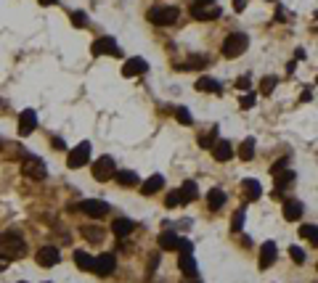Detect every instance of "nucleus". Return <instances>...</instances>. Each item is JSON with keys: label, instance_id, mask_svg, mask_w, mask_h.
I'll use <instances>...</instances> for the list:
<instances>
[{"label": "nucleus", "instance_id": "1", "mask_svg": "<svg viewBox=\"0 0 318 283\" xmlns=\"http://www.w3.org/2000/svg\"><path fill=\"white\" fill-rule=\"evenodd\" d=\"M146 19L151 24H157V27H170V24H175L180 19V11L175 5H154L146 14Z\"/></svg>", "mask_w": 318, "mask_h": 283}, {"label": "nucleus", "instance_id": "2", "mask_svg": "<svg viewBox=\"0 0 318 283\" xmlns=\"http://www.w3.org/2000/svg\"><path fill=\"white\" fill-rule=\"evenodd\" d=\"M249 48V37L244 35V32H233V35H228L223 40V56L225 58H236V56H242L244 50Z\"/></svg>", "mask_w": 318, "mask_h": 283}, {"label": "nucleus", "instance_id": "3", "mask_svg": "<svg viewBox=\"0 0 318 283\" xmlns=\"http://www.w3.org/2000/svg\"><path fill=\"white\" fill-rule=\"evenodd\" d=\"M27 252V246H24V241L19 238L16 230H8V233L0 236V254L3 257H22Z\"/></svg>", "mask_w": 318, "mask_h": 283}, {"label": "nucleus", "instance_id": "4", "mask_svg": "<svg viewBox=\"0 0 318 283\" xmlns=\"http://www.w3.org/2000/svg\"><path fill=\"white\" fill-rule=\"evenodd\" d=\"M77 212H82V214L93 217V220H101V217H106V214H109V204H106V201H101V199H85V201L77 204Z\"/></svg>", "mask_w": 318, "mask_h": 283}, {"label": "nucleus", "instance_id": "5", "mask_svg": "<svg viewBox=\"0 0 318 283\" xmlns=\"http://www.w3.org/2000/svg\"><path fill=\"white\" fill-rule=\"evenodd\" d=\"M90 162V143L82 141L80 146H74L72 151H69L67 156V167L69 169H77V167H85V164Z\"/></svg>", "mask_w": 318, "mask_h": 283}, {"label": "nucleus", "instance_id": "6", "mask_svg": "<svg viewBox=\"0 0 318 283\" xmlns=\"http://www.w3.org/2000/svg\"><path fill=\"white\" fill-rule=\"evenodd\" d=\"M90 53H93V56H117V58H120L122 48L117 45L114 37H98V40L90 45Z\"/></svg>", "mask_w": 318, "mask_h": 283}, {"label": "nucleus", "instance_id": "7", "mask_svg": "<svg viewBox=\"0 0 318 283\" xmlns=\"http://www.w3.org/2000/svg\"><path fill=\"white\" fill-rule=\"evenodd\" d=\"M22 169H24V175L32 177V180H45L48 177V169H45V162L43 159H37V156H24V164H22Z\"/></svg>", "mask_w": 318, "mask_h": 283}, {"label": "nucleus", "instance_id": "8", "mask_svg": "<svg viewBox=\"0 0 318 283\" xmlns=\"http://www.w3.org/2000/svg\"><path fill=\"white\" fill-rule=\"evenodd\" d=\"M114 172H117V164H114L112 156H101V159H96V164H93V177H96L98 183L112 180Z\"/></svg>", "mask_w": 318, "mask_h": 283}, {"label": "nucleus", "instance_id": "9", "mask_svg": "<svg viewBox=\"0 0 318 283\" xmlns=\"http://www.w3.org/2000/svg\"><path fill=\"white\" fill-rule=\"evenodd\" d=\"M223 11L218 8L215 3H194L191 5V16L196 19V22H210V19H218Z\"/></svg>", "mask_w": 318, "mask_h": 283}, {"label": "nucleus", "instance_id": "10", "mask_svg": "<svg viewBox=\"0 0 318 283\" xmlns=\"http://www.w3.org/2000/svg\"><path fill=\"white\" fill-rule=\"evenodd\" d=\"M37 130V114L32 109H24L22 114H19V135L27 138Z\"/></svg>", "mask_w": 318, "mask_h": 283}, {"label": "nucleus", "instance_id": "11", "mask_svg": "<svg viewBox=\"0 0 318 283\" xmlns=\"http://www.w3.org/2000/svg\"><path fill=\"white\" fill-rule=\"evenodd\" d=\"M114 267H117V259H114V254H109V252H106V254H98V257H96V262H93L96 275H101V278L112 275Z\"/></svg>", "mask_w": 318, "mask_h": 283}, {"label": "nucleus", "instance_id": "12", "mask_svg": "<svg viewBox=\"0 0 318 283\" xmlns=\"http://www.w3.org/2000/svg\"><path fill=\"white\" fill-rule=\"evenodd\" d=\"M35 262H37L40 267H53V265H58V262H61V254H58L56 246H43L40 252L35 254Z\"/></svg>", "mask_w": 318, "mask_h": 283}, {"label": "nucleus", "instance_id": "13", "mask_svg": "<svg viewBox=\"0 0 318 283\" xmlns=\"http://www.w3.org/2000/svg\"><path fill=\"white\" fill-rule=\"evenodd\" d=\"M146 71H148V64H146V58H141V56H133L122 64V74L125 77H138V74H146Z\"/></svg>", "mask_w": 318, "mask_h": 283}, {"label": "nucleus", "instance_id": "14", "mask_svg": "<svg viewBox=\"0 0 318 283\" xmlns=\"http://www.w3.org/2000/svg\"><path fill=\"white\" fill-rule=\"evenodd\" d=\"M273 262H276V243L265 241L260 246V259H257V265H260V270H268Z\"/></svg>", "mask_w": 318, "mask_h": 283}, {"label": "nucleus", "instance_id": "15", "mask_svg": "<svg viewBox=\"0 0 318 283\" xmlns=\"http://www.w3.org/2000/svg\"><path fill=\"white\" fill-rule=\"evenodd\" d=\"M178 267H180V273L186 275V278H196V259L191 257V252H180L178 257Z\"/></svg>", "mask_w": 318, "mask_h": 283}, {"label": "nucleus", "instance_id": "16", "mask_svg": "<svg viewBox=\"0 0 318 283\" xmlns=\"http://www.w3.org/2000/svg\"><path fill=\"white\" fill-rule=\"evenodd\" d=\"M210 151H212V156H215V162H231L233 159V146L228 141H215V146Z\"/></svg>", "mask_w": 318, "mask_h": 283}, {"label": "nucleus", "instance_id": "17", "mask_svg": "<svg viewBox=\"0 0 318 283\" xmlns=\"http://www.w3.org/2000/svg\"><path fill=\"white\" fill-rule=\"evenodd\" d=\"M112 230H114L117 238H127V236L135 230V222L127 220V217H117V220L112 222Z\"/></svg>", "mask_w": 318, "mask_h": 283}, {"label": "nucleus", "instance_id": "18", "mask_svg": "<svg viewBox=\"0 0 318 283\" xmlns=\"http://www.w3.org/2000/svg\"><path fill=\"white\" fill-rule=\"evenodd\" d=\"M162 188H165V177H162V175H151L148 180H144L141 193H144V196H154V193H159Z\"/></svg>", "mask_w": 318, "mask_h": 283}, {"label": "nucleus", "instance_id": "19", "mask_svg": "<svg viewBox=\"0 0 318 283\" xmlns=\"http://www.w3.org/2000/svg\"><path fill=\"white\" fill-rule=\"evenodd\" d=\"M196 90H199V93H215V95L223 93L220 82L212 80V77H199V80H196Z\"/></svg>", "mask_w": 318, "mask_h": 283}, {"label": "nucleus", "instance_id": "20", "mask_svg": "<svg viewBox=\"0 0 318 283\" xmlns=\"http://www.w3.org/2000/svg\"><path fill=\"white\" fill-rule=\"evenodd\" d=\"M159 249H165V252H178L180 249L178 233H159Z\"/></svg>", "mask_w": 318, "mask_h": 283}, {"label": "nucleus", "instance_id": "21", "mask_svg": "<svg viewBox=\"0 0 318 283\" xmlns=\"http://www.w3.org/2000/svg\"><path fill=\"white\" fill-rule=\"evenodd\" d=\"M242 190L246 193V199H249V201H257V199H260V193H263V186L257 180H252V177H246V180L242 183Z\"/></svg>", "mask_w": 318, "mask_h": 283}, {"label": "nucleus", "instance_id": "22", "mask_svg": "<svg viewBox=\"0 0 318 283\" xmlns=\"http://www.w3.org/2000/svg\"><path fill=\"white\" fill-rule=\"evenodd\" d=\"M223 204H225V193L220 188H212L210 193H207V207L212 209V212H218V209H223Z\"/></svg>", "mask_w": 318, "mask_h": 283}, {"label": "nucleus", "instance_id": "23", "mask_svg": "<svg viewBox=\"0 0 318 283\" xmlns=\"http://www.w3.org/2000/svg\"><path fill=\"white\" fill-rule=\"evenodd\" d=\"M178 193H180V204H191L194 199H196V183H194V180H186L183 186L178 188Z\"/></svg>", "mask_w": 318, "mask_h": 283}, {"label": "nucleus", "instance_id": "24", "mask_svg": "<svg viewBox=\"0 0 318 283\" xmlns=\"http://www.w3.org/2000/svg\"><path fill=\"white\" fill-rule=\"evenodd\" d=\"M284 217H287L289 222L300 220L302 217V204L300 201H284Z\"/></svg>", "mask_w": 318, "mask_h": 283}, {"label": "nucleus", "instance_id": "25", "mask_svg": "<svg viewBox=\"0 0 318 283\" xmlns=\"http://www.w3.org/2000/svg\"><path fill=\"white\" fill-rule=\"evenodd\" d=\"M114 177H117V183H120V186H138V175L135 172H130V169H117L114 172Z\"/></svg>", "mask_w": 318, "mask_h": 283}, {"label": "nucleus", "instance_id": "26", "mask_svg": "<svg viewBox=\"0 0 318 283\" xmlns=\"http://www.w3.org/2000/svg\"><path fill=\"white\" fill-rule=\"evenodd\" d=\"M236 154H239V159H242V162H252V159H255V141H252V138H246L242 146H239Z\"/></svg>", "mask_w": 318, "mask_h": 283}, {"label": "nucleus", "instance_id": "27", "mask_svg": "<svg viewBox=\"0 0 318 283\" xmlns=\"http://www.w3.org/2000/svg\"><path fill=\"white\" fill-rule=\"evenodd\" d=\"M207 64H210V61H207V56H188L186 64H180L178 69H204Z\"/></svg>", "mask_w": 318, "mask_h": 283}, {"label": "nucleus", "instance_id": "28", "mask_svg": "<svg viewBox=\"0 0 318 283\" xmlns=\"http://www.w3.org/2000/svg\"><path fill=\"white\" fill-rule=\"evenodd\" d=\"M244 220H246V209H244V207H239L236 212H233V220H231V233H242Z\"/></svg>", "mask_w": 318, "mask_h": 283}, {"label": "nucleus", "instance_id": "29", "mask_svg": "<svg viewBox=\"0 0 318 283\" xmlns=\"http://www.w3.org/2000/svg\"><path fill=\"white\" fill-rule=\"evenodd\" d=\"M74 262H77V267H80V270H93L96 257H90L88 252H74Z\"/></svg>", "mask_w": 318, "mask_h": 283}, {"label": "nucleus", "instance_id": "30", "mask_svg": "<svg viewBox=\"0 0 318 283\" xmlns=\"http://www.w3.org/2000/svg\"><path fill=\"white\" fill-rule=\"evenodd\" d=\"M215 141H218V127H210L207 133L199 135V146H202V148H212V146H215Z\"/></svg>", "mask_w": 318, "mask_h": 283}, {"label": "nucleus", "instance_id": "31", "mask_svg": "<svg viewBox=\"0 0 318 283\" xmlns=\"http://www.w3.org/2000/svg\"><path fill=\"white\" fill-rule=\"evenodd\" d=\"M300 236H302V238H308L318 249V225H302L300 228Z\"/></svg>", "mask_w": 318, "mask_h": 283}, {"label": "nucleus", "instance_id": "32", "mask_svg": "<svg viewBox=\"0 0 318 283\" xmlns=\"http://www.w3.org/2000/svg\"><path fill=\"white\" fill-rule=\"evenodd\" d=\"M82 236H85L88 241H93V243H98L103 238V230L98 225H88V228H82Z\"/></svg>", "mask_w": 318, "mask_h": 283}, {"label": "nucleus", "instance_id": "33", "mask_svg": "<svg viewBox=\"0 0 318 283\" xmlns=\"http://www.w3.org/2000/svg\"><path fill=\"white\" fill-rule=\"evenodd\" d=\"M273 177H276V190H284V186H287V183L294 180V172H289V169H281V172L273 175Z\"/></svg>", "mask_w": 318, "mask_h": 283}, {"label": "nucleus", "instance_id": "34", "mask_svg": "<svg viewBox=\"0 0 318 283\" xmlns=\"http://www.w3.org/2000/svg\"><path fill=\"white\" fill-rule=\"evenodd\" d=\"M276 77H263V82H260V90H263V95H270L273 93V88H276Z\"/></svg>", "mask_w": 318, "mask_h": 283}, {"label": "nucleus", "instance_id": "35", "mask_svg": "<svg viewBox=\"0 0 318 283\" xmlns=\"http://www.w3.org/2000/svg\"><path fill=\"white\" fill-rule=\"evenodd\" d=\"M175 117H178V122H183V124H191V122H194L191 111H188L186 106H178V109H175Z\"/></svg>", "mask_w": 318, "mask_h": 283}, {"label": "nucleus", "instance_id": "36", "mask_svg": "<svg viewBox=\"0 0 318 283\" xmlns=\"http://www.w3.org/2000/svg\"><path fill=\"white\" fill-rule=\"evenodd\" d=\"M72 24L77 29H85L88 27V16L82 14V11H74V14H72Z\"/></svg>", "mask_w": 318, "mask_h": 283}, {"label": "nucleus", "instance_id": "37", "mask_svg": "<svg viewBox=\"0 0 318 283\" xmlns=\"http://www.w3.org/2000/svg\"><path fill=\"white\" fill-rule=\"evenodd\" d=\"M178 204H180V193H178V190H170V193L165 196V207L172 209V207H178Z\"/></svg>", "mask_w": 318, "mask_h": 283}, {"label": "nucleus", "instance_id": "38", "mask_svg": "<svg viewBox=\"0 0 318 283\" xmlns=\"http://www.w3.org/2000/svg\"><path fill=\"white\" fill-rule=\"evenodd\" d=\"M289 254H292V259H294L297 265H302V262H305V252H302L300 246H292V249H289Z\"/></svg>", "mask_w": 318, "mask_h": 283}, {"label": "nucleus", "instance_id": "39", "mask_svg": "<svg viewBox=\"0 0 318 283\" xmlns=\"http://www.w3.org/2000/svg\"><path fill=\"white\" fill-rule=\"evenodd\" d=\"M252 106H255V95L246 93V95L242 98V109H252Z\"/></svg>", "mask_w": 318, "mask_h": 283}, {"label": "nucleus", "instance_id": "40", "mask_svg": "<svg viewBox=\"0 0 318 283\" xmlns=\"http://www.w3.org/2000/svg\"><path fill=\"white\" fill-rule=\"evenodd\" d=\"M236 88H239V90H249V88H252V85H249V77H239V80H236Z\"/></svg>", "mask_w": 318, "mask_h": 283}, {"label": "nucleus", "instance_id": "41", "mask_svg": "<svg viewBox=\"0 0 318 283\" xmlns=\"http://www.w3.org/2000/svg\"><path fill=\"white\" fill-rule=\"evenodd\" d=\"M284 167H287V159H278V162L273 164V167H270V175H278Z\"/></svg>", "mask_w": 318, "mask_h": 283}, {"label": "nucleus", "instance_id": "42", "mask_svg": "<svg viewBox=\"0 0 318 283\" xmlns=\"http://www.w3.org/2000/svg\"><path fill=\"white\" fill-rule=\"evenodd\" d=\"M50 143H53V148H56V151H67V143H64L61 138H50Z\"/></svg>", "mask_w": 318, "mask_h": 283}, {"label": "nucleus", "instance_id": "43", "mask_svg": "<svg viewBox=\"0 0 318 283\" xmlns=\"http://www.w3.org/2000/svg\"><path fill=\"white\" fill-rule=\"evenodd\" d=\"M244 8H246V0H233V11H236V14H242Z\"/></svg>", "mask_w": 318, "mask_h": 283}, {"label": "nucleus", "instance_id": "44", "mask_svg": "<svg viewBox=\"0 0 318 283\" xmlns=\"http://www.w3.org/2000/svg\"><path fill=\"white\" fill-rule=\"evenodd\" d=\"M37 3H40L43 8H48V5H53V3H58V0H37Z\"/></svg>", "mask_w": 318, "mask_h": 283}, {"label": "nucleus", "instance_id": "45", "mask_svg": "<svg viewBox=\"0 0 318 283\" xmlns=\"http://www.w3.org/2000/svg\"><path fill=\"white\" fill-rule=\"evenodd\" d=\"M310 98H313V93H310V90H305V93L300 95V101H310Z\"/></svg>", "mask_w": 318, "mask_h": 283}, {"label": "nucleus", "instance_id": "46", "mask_svg": "<svg viewBox=\"0 0 318 283\" xmlns=\"http://www.w3.org/2000/svg\"><path fill=\"white\" fill-rule=\"evenodd\" d=\"M188 283H199V281H196V278H191V281H188Z\"/></svg>", "mask_w": 318, "mask_h": 283}, {"label": "nucleus", "instance_id": "47", "mask_svg": "<svg viewBox=\"0 0 318 283\" xmlns=\"http://www.w3.org/2000/svg\"><path fill=\"white\" fill-rule=\"evenodd\" d=\"M22 283H27V281H22Z\"/></svg>", "mask_w": 318, "mask_h": 283}]
</instances>
